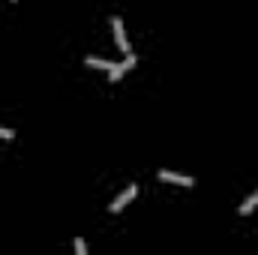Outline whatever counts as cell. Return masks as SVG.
<instances>
[{
    "mask_svg": "<svg viewBox=\"0 0 258 255\" xmlns=\"http://www.w3.org/2000/svg\"><path fill=\"white\" fill-rule=\"evenodd\" d=\"M75 252H78V255H87V243H84V240H81V237H78V240H75Z\"/></svg>",
    "mask_w": 258,
    "mask_h": 255,
    "instance_id": "52a82bcc",
    "label": "cell"
},
{
    "mask_svg": "<svg viewBox=\"0 0 258 255\" xmlns=\"http://www.w3.org/2000/svg\"><path fill=\"white\" fill-rule=\"evenodd\" d=\"M12 3H15V0H12Z\"/></svg>",
    "mask_w": 258,
    "mask_h": 255,
    "instance_id": "9c48e42d",
    "label": "cell"
},
{
    "mask_svg": "<svg viewBox=\"0 0 258 255\" xmlns=\"http://www.w3.org/2000/svg\"><path fill=\"white\" fill-rule=\"evenodd\" d=\"M111 27H114V39H117V45L129 54V39H126V33H123V21H120V18H114V21H111Z\"/></svg>",
    "mask_w": 258,
    "mask_h": 255,
    "instance_id": "277c9868",
    "label": "cell"
},
{
    "mask_svg": "<svg viewBox=\"0 0 258 255\" xmlns=\"http://www.w3.org/2000/svg\"><path fill=\"white\" fill-rule=\"evenodd\" d=\"M84 63L87 66H93V69H111V60H102V57H93V54H90V57H87V60H84Z\"/></svg>",
    "mask_w": 258,
    "mask_h": 255,
    "instance_id": "8992f818",
    "label": "cell"
},
{
    "mask_svg": "<svg viewBox=\"0 0 258 255\" xmlns=\"http://www.w3.org/2000/svg\"><path fill=\"white\" fill-rule=\"evenodd\" d=\"M255 207H258V189L252 192V195H249V198H246L243 204H240V213H243V216H249V213H252Z\"/></svg>",
    "mask_w": 258,
    "mask_h": 255,
    "instance_id": "5b68a950",
    "label": "cell"
},
{
    "mask_svg": "<svg viewBox=\"0 0 258 255\" xmlns=\"http://www.w3.org/2000/svg\"><path fill=\"white\" fill-rule=\"evenodd\" d=\"M135 63H138V60H135V54L129 51V54H126V60H120V63H114L111 69H108V75H111V81H117V78H120V75H123L126 69H132Z\"/></svg>",
    "mask_w": 258,
    "mask_h": 255,
    "instance_id": "7a4b0ae2",
    "label": "cell"
},
{
    "mask_svg": "<svg viewBox=\"0 0 258 255\" xmlns=\"http://www.w3.org/2000/svg\"><path fill=\"white\" fill-rule=\"evenodd\" d=\"M135 195H138V186H135V183H129V189H126V192H120V195L111 201V207H108V210H111V213H120V210L126 207L129 201L135 198Z\"/></svg>",
    "mask_w": 258,
    "mask_h": 255,
    "instance_id": "6da1fadb",
    "label": "cell"
},
{
    "mask_svg": "<svg viewBox=\"0 0 258 255\" xmlns=\"http://www.w3.org/2000/svg\"><path fill=\"white\" fill-rule=\"evenodd\" d=\"M159 180H165V183H177V186H192L195 180L192 177H186V174H174V171H159Z\"/></svg>",
    "mask_w": 258,
    "mask_h": 255,
    "instance_id": "3957f363",
    "label": "cell"
},
{
    "mask_svg": "<svg viewBox=\"0 0 258 255\" xmlns=\"http://www.w3.org/2000/svg\"><path fill=\"white\" fill-rule=\"evenodd\" d=\"M0 138H9V141H12V138H15V132H12V129H3V126H0Z\"/></svg>",
    "mask_w": 258,
    "mask_h": 255,
    "instance_id": "ba28073f",
    "label": "cell"
}]
</instances>
